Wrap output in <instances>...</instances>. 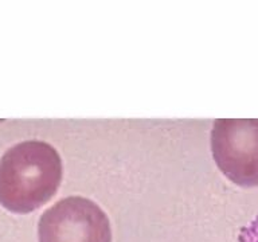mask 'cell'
<instances>
[{"mask_svg":"<svg viewBox=\"0 0 258 242\" xmlns=\"http://www.w3.org/2000/svg\"><path fill=\"white\" fill-rule=\"evenodd\" d=\"M62 175V159L51 144L26 140L12 145L0 157V205L11 213H31L55 195Z\"/></svg>","mask_w":258,"mask_h":242,"instance_id":"cell-1","label":"cell"},{"mask_svg":"<svg viewBox=\"0 0 258 242\" xmlns=\"http://www.w3.org/2000/svg\"><path fill=\"white\" fill-rule=\"evenodd\" d=\"M211 151L227 179L242 187L258 186V118H217Z\"/></svg>","mask_w":258,"mask_h":242,"instance_id":"cell-3","label":"cell"},{"mask_svg":"<svg viewBox=\"0 0 258 242\" xmlns=\"http://www.w3.org/2000/svg\"><path fill=\"white\" fill-rule=\"evenodd\" d=\"M39 242H112L110 221L89 198L68 197L44 210L38 223Z\"/></svg>","mask_w":258,"mask_h":242,"instance_id":"cell-2","label":"cell"},{"mask_svg":"<svg viewBox=\"0 0 258 242\" xmlns=\"http://www.w3.org/2000/svg\"><path fill=\"white\" fill-rule=\"evenodd\" d=\"M238 242H258V214L239 231Z\"/></svg>","mask_w":258,"mask_h":242,"instance_id":"cell-4","label":"cell"}]
</instances>
